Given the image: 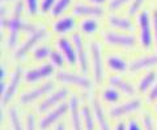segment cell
<instances>
[{
	"instance_id": "1",
	"label": "cell",
	"mask_w": 157,
	"mask_h": 130,
	"mask_svg": "<svg viewBox=\"0 0 157 130\" xmlns=\"http://www.w3.org/2000/svg\"><path fill=\"white\" fill-rule=\"evenodd\" d=\"M22 11H24V3L21 2V0H18V2L16 3V5H14L13 16L9 18V22H8V30H9L8 47H9V48H14V47H16L20 31L34 33V31L38 30V26L33 25V23L24 22V21L21 20Z\"/></svg>"
},
{
	"instance_id": "2",
	"label": "cell",
	"mask_w": 157,
	"mask_h": 130,
	"mask_svg": "<svg viewBox=\"0 0 157 130\" xmlns=\"http://www.w3.org/2000/svg\"><path fill=\"white\" fill-rule=\"evenodd\" d=\"M152 18L149 16V12L147 9H143L139 16H137V23L140 27V43L145 48H149L153 43V35H152V29H151Z\"/></svg>"
},
{
	"instance_id": "3",
	"label": "cell",
	"mask_w": 157,
	"mask_h": 130,
	"mask_svg": "<svg viewBox=\"0 0 157 130\" xmlns=\"http://www.w3.org/2000/svg\"><path fill=\"white\" fill-rule=\"evenodd\" d=\"M104 39L107 44L117 46V47H134L136 43L135 35L131 34H118L115 31H105L104 33Z\"/></svg>"
},
{
	"instance_id": "4",
	"label": "cell",
	"mask_w": 157,
	"mask_h": 130,
	"mask_svg": "<svg viewBox=\"0 0 157 130\" xmlns=\"http://www.w3.org/2000/svg\"><path fill=\"white\" fill-rule=\"evenodd\" d=\"M46 35H47L46 29H38L37 31L32 33V35L29 37L28 39L24 42V44L16 51V54H14V57H16V59H22V57L25 56L28 52L30 51L32 48L37 44L38 42H41Z\"/></svg>"
},
{
	"instance_id": "5",
	"label": "cell",
	"mask_w": 157,
	"mask_h": 130,
	"mask_svg": "<svg viewBox=\"0 0 157 130\" xmlns=\"http://www.w3.org/2000/svg\"><path fill=\"white\" fill-rule=\"evenodd\" d=\"M56 78L63 83H70V85H75L78 87L82 89H90L92 87V82L86 77L82 76H77L75 73H68V72H59L56 74Z\"/></svg>"
},
{
	"instance_id": "6",
	"label": "cell",
	"mask_w": 157,
	"mask_h": 130,
	"mask_svg": "<svg viewBox=\"0 0 157 130\" xmlns=\"http://www.w3.org/2000/svg\"><path fill=\"white\" fill-rule=\"evenodd\" d=\"M92 51V60H93V70H94V78L97 82L102 81L104 76V68H102V54H101V46L98 42H93L90 46Z\"/></svg>"
},
{
	"instance_id": "7",
	"label": "cell",
	"mask_w": 157,
	"mask_h": 130,
	"mask_svg": "<svg viewBox=\"0 0 157 130\" xmlns=\"http://www.w3.org/2000/svg\"><path fill=\"white\" fill-rule=\"evenodd\" d=\"M72 42H73V46H75V50L77 54V61H78V64H80V68L82 70V73H86L88 72V59H86L84 46H82V38L80 35V33H73Z\"/></svg>"
},
{
	"instance_id": "8",
	"label": "cell",
	"mask_w": 157,
	"mask_h": 130,
	"mask_svg": "<svg viewBox=\"0 0 157 130\" xmlns=\"http://www.w3.org/2000/svg\"><path fill=\"white\" fill-rule=\"evenodd\" d=\"M54 89V82H47V83H43L42 86H39L38 89H34L32 91H29V93H25L21 95V98H20V102L21 104H29L34 102L36 99L41 98L42 95L47 94L48 91H51Z\"/></svg>"
},
{
	"instance_id": "9",
	"label": "cell",
	"mask_w": 157,
	"mask_h": 130,
	"mask_svg": "<svg viewBox=\"0 0 157 130\" xmlns=\"http://www.w3.org/2000/svg\"><path fill=\"white\" fill-rule=\"evenodd\" d=\"M72 13L75 16H86V17H100L104 14V9L98 5H88V4L77 3L72 8Z\"/></svg>"
},
{
	"instance_id": "10",
	"label": "cell",
	"mask_w": 157,
	"mask_h": 130,
	"mask_svg": "<svg viewBox=\"0 0 157 130\" xmlns=\"http://www.w3.org/2000/svg\"><path fill=\"white\" fill-rule=\"evenodd\" d=\"M54 73V66L51 64H45L39 68L28 70L25 73V79L26 82H36L42 78H46V77H50Z\"/></svg>"
},
{
	"instance_id": "11",
	"label": "cell",
	"mask_w": 157,
	"mask_h": 130,
	"mask_svg": "<svg viewBox=\"0 0 157 130\" xmlns=\"http://www.w3.org/2000/svg\"><path fill=\"white\" fill-rule=\"evenodd\" d=\"M141 107V102L140 100H131V102H127L123 103L122 105H118V107H114L110 109V116L113 118H117V117H121V116H124L127 113H131L134 111H137Z\"/></svg>"
},
{
	"instance_id": "12",
	"label": "cell",
	"mask_w": 157,
	"mask_h": 130,
	"mask_svg": "<svg viewBox=\"0 0 157 130\" xmlns=\"http://www.w3.org/2000/svg\"><path fill=\"white\" fill-rule=\"evenodd\" d=\"M107 23L109 26L118 29V30H123V31H130L134 30V23L128 17H122L117 16V14H110L107 17Z\"/></svg>"
},
{
	"instance_id": "13",
	"label": "cell",
	"mask_w": 157,
	"mask_h": 130,
	"mask_svg": "<svg viewBox=\"0 0 157 130\" xmlns=\"http://www.w3.org/2000/svg\"><path fill=\"white\" fill-rule=\"evenodd\" d=\"M20 79H21V68H17L14 70V73L11 78V82H9V86L7 87V91L4 93L3 98H2V103H3V107L6 105L9 100L13 98V95L16 94L17 87H18V83H20Z\"/></svg>"
},
{
	"instance_id": "14",
	"label": "cell",
	"mask_w": 157,
	"mask_h": 130,
	"mask_svg": "<svg viewBox=\"0 0 157 130\" xmlns=\"http://www.w3.org/2000/svg\"><path fill=\"white\" fill-rule=\"evenodd\" d=\"M58 46L62 50L67 61L70 62L71 65H75L76 61H77V54H76L75 46L71 44L70 39H67V38H60V39H58Z\"/></svg>"
},
{
	"instance_id": "15",
	"label": "cell",
	"mask_w": 157,
	"mask_h": 130,
	"mask_svg": "<svg viewBox=\"0 0 157 130\" xmlns=\"http://www.w3.org/2000/svg\"><path fill=\"white\" fill-rule=\"evenodd\" d=\"M67 111H68V104H67V103L59 104V107H56L55 109L52 111V112H50V113H48L47 116L41 121V129L45 130V129H47L48 126H51V125L55 122L58 118H60L63 114L67 112Z\"/></svg>"
},
{
	"instance_id": "16",
	"label": "cell",
	"mask_w": 157,
	"mask_h": 130,
	"mask_svg": "<svg viewBox=\"0 0 157 130\" xmlns=\"http://www.w3.org/2000/svg\"><path fill=\"white\" fill-rule=\"evenodd\" d=\"M75 27V18L72 16H64L60 17L54 22L52 25V30L56 33V34H66V33L71 31L72 29Z\"/></svg>"
},
{
	"instance_id": "17",
	"label": "cell",
	"mask_w": 157,
	"mask_h": 130,
	"mask_svg": "<svg viewBox=\"0 0 157 130\" xmlns=\"http://www.w3.org/2000/svg\"><path fill=\"white\" fill-rule=\"evenodd\" d=\"M67 95H68V91L66 89H62V90L56 91V93H54L52 95H50L47 99H45L41 103V105H39V111H41V112H45V111H47L48 108H51L52 105H55V104H58L59 102H60V100H63Z\"/></svg>"
},
{
	"instance_id": "18",
	"label": "cell",
	"mask_w": 157,
	"mask_h": 130,
	"mask_svg": "<svg viewBox=\"0 0 157 130\" xmlns=\"http://www.w3.org/2000/svg\"><path fill=\"white\" fill-rule=\"evenodd\" d=\"M153 65H157V54L151 55V56H145V57H140V59L132 61L130 65V70L139 72L141 69L149 68V66H153Z\"/></svg>"
},
{
	"instance_id": "19",
	"label": "cell",
	"mask_w": 157,
	"mask_h": 130,
	"mask_svg": "<svg viewBox=\"0 0 157 130\" xmlns=\"http://www.w3.org/2000/svg\"><path fill=\"white\" fill-rule=\"evenodd\" d=\"M70 109H71V120L73 125V130H82L81 129V121H80V108H78V99L73 96L70 102Z\"/></svg>"
},
{
	"instance_id": "20",
	"label": "cell",
	"mask_w": 157,
	"mask_h": 130,
	"mask_svg": "<svg viewBox=\"0 0 157 130\" xmlns=\"http://www.w3.org/2000/svg\"><path fill=\"white\" fill-rule=\"evenodd\" d=\"M109 83L113 86V87L121 90L122 93H124L126 95H132L135 93L134 86H132L130 82H127V81L119 78V77H110V78H109Z\"/></svg>"
},
{
	"instance_id": "21",
	"label": "cell",
	"mask_w": 157,
	"mask_h": 130,
	"mask_svg": "<svg viewBox=\"0 0 157 130\" xmlns=\"http://www.w3.org/2000/svg\"><path fill=\"white\" fill-rule=\"evenodd\" d=\"M93 108H94V114H96V118H97V122L100 125V129L101 130H110V125L107 122V120L105 118V113H104V109H102L101 104L94 100L93 102Z\"/></svg>"
},
{
	"instance_id": "22",
	"label": "cell",
	"mask_w": 157,
	"mask_h": 130,
	"mask_svg": "<svg viewBox=\"0 0 157 130\" xmlns=\"http://www.w3.org/2000/svg\"><path fill=\"white\" fill-rule=\"evenodd\" d=\"M98 26H100V23H98V20L96 17H86L80 23V29L84 34H94Z\"/></svg>"
},
{
	"instance_id": "23",
	"label": "cell",
	"mask_w": 157,
	"mask_h": 130,
	"mask_svg": "<svg viewBox=\"0 0 157 130\" xmlns=\"http://www.w3.org/2000/svg\"><path fill=\"white\" fill-rule=\"evenodd\" d=\"M107 66H109L110 69L115 70V72H124L126 68H127V64L123 59H121V57L118 56H109L107 57Z\"/></svg>"
},
{
	"instance_id": "24",
	"label": "cell",
	"mask_w": 157,
	"mask_h": 130,
	"mask_svg": "<svg viewBox=\"0 0 157 130\" xmlns=\"http://www.w3.org/2000/svg\"><path fill=\"white\" fill-rule=\"evenodd\" d=\"M156 78H157V73H156V72H148L147 76L141 78L140 83H139V90L143 91V93H144V91H147L152 85L155 83Z\"/></svg>"
},
{
	"instance_id": "25",
	"label": "cell",
	"mask_w": 157,
	"mask_h": 130,
	"mask_svg": "<svg viewBox=\"0 0 157 130\" xmlns=\"http://www.w3.org/2000/svg\"><path fill=\"white\" fill-rule=\"evenodd\" d=\"M71 2H72V0H56L55 5H54L52 11H51V14H52L54 17L60 16V14H62L63 12H64L68 7H70Z\"/></svg>"
},
{
	"instance_id": "26",
	"label": "cell",
	"mask_w": 157,
	"mask_h": 130,
	"mask_svg": "<svg viewBox=\"0 0 157 130\" xmlns=\"http://www.w3.org/2000/svg\"><path fill=\"white\" fill-rule=\"evenodd\" d=\"M102 96H104V99L106 100V102H109V103H115L119 100L121 98V94H119V91L115 90V89H106L104 91V94H102Z\"/></svg>"
},
{
	"instance_id": "27",
	"label": "cell",
	"mask_w": 157,
	"mask_h": 130,
	"mask_svg": "<svg viewBox=\"0 0 157 130\" xmlns=\"http://www.w3.org/2000/svg\"><path fill=\"white\" fill-rule=\"evenodd\" d=\"M81 113H82V117H84V121H85V129L93 130L94 129V125H93V118L90 116V109L85 105V107H82Z\"/></svg>"
},
{
	"instance_id": "28",
	"label": "cell",
	"mask_w": 157,
	"mask_h": 130,
	"mask_svg": "<svg viewBox=\"0 0 157 130\" xmlns=\"http://www.w3.org/2000/svg\"><path fill=\"white\" fill-rule=\"evenodd\" d=\"M9 117H11V122H12L13 130H24L21 122H20V118H18L16 108H11V109H9Z\"/></svg>"
},
{
	"instance_id": "29",
	"label": "cell",
	"mask_w": 157,
	"mask_h": 130,
	"mask_svg": "<svg viewBox=\"0 0 157 130\" xmlns=\"http://www.w3.org/2000/svg\"><path fill=\"white\" fill-rule=\"evenodd\" d=\"M51 52L52 51L48 47H46V46L39 47V48H37V50L34 51V59H36V60H43V59H46V57L50 56Z\"/></svg>"
},
{
	"instance_id": "30",
	"label": "cell",
	"mask_w": 157,
	"mask_h": 130,
	"mask_svg": "<svg viewBox=\"0 0 157 130\" xmlns=\"http://www.w3.org/2000/svg\"><path fill=\"white\" fill-rule=\"evenodd\" d=\"M25 5L30 16H36L39 11V0H25Z\"/></svg>"
},
{
	"instance_id": "31",
	"label": "cell",
	"mask_w": 157,
	"mask_h": 130,
	"mask_svg": "<svg viewBox=\"0 0 157 130\" xmlns=\"http://www.w3.org/2000/svg\"><path fill=\"white\" fill-rule=\"evenodd\" d=\"M55 3H56V0H42L41 2V12L42 13H48L50 11H52Z\"/></svg>"
},
{
	"instance_id": "32",
	"label": "cell",
	"mask_w": 157,
	"mask_h": 130,
	"mask_svg": "<svg viewBox=\"0 0 157 130\" xmlns=\"http://www.w3.org/2000/svg\"><path fill=\"white\" fill-rule=\"evenodd\" d=\"M131 0H109V4H107V8L110 9V11H117L118 8H121L122 5H124V4L130 3Z\"/></svg>"
},
{
	"instance_id": "33",
	"label": "cell",
	"mask_w": 157,
	"mask_h": 130,
	"mask_svg": "<svg viewBox=\"0 0 157 130\" xmlns=\"http://www.w3.org/2000/svg\"><path fill=\"white\" fill-rule=\"evenodd\" d=\"M50 59H51L52 64L56 65V66H62L63 62H64V59H63V56L59 54V52H56V51H52V52H51Z\"/></svg>"
},
{
	"instance_id": "34",
	"label": "cell",
	"mask_w": 157,
	"mask_h": 130,
	"mask_svg": "<svg viewBox=\"0 0 157 130\" xmlns=\"http://www.w3.org/2000/svg\"><path fill=\"white\" fill-rule=\"evenodd\" d=\"M145 2V0H132V3H131V5L128 8V13L131 14H136L137 11L141 8V5H143V3Z\"/></svg>"
},
{
	"instance_id": "35",
	"label": "cell",
	"mask_w": 157,
	"mask_h": 130,
	"mask_svg": "<svg viewBox=\"0 0 157 130\" xmlns=\"http://www.w3.org/2000/svg\"><path fill=\"white\" fill-rule=\"evenodd\" d=\"M26 130H36V118L32 113L26 117Z\"/></svg>"
},
{
	"instance_id": "36",
	"label": "cell",
	"mask_w": 157,
	"mask_h": 130,
	"mask_svg": "<svg viewBox=\"0 0 157 130\" xmlns=\"http://www.w3.org/2000/svg\"><path fill=\"white\" fill-rule=\"evenodd\" d=\"M144 126H145V130H155V126H153V121H152V117L149 114H145L144 116Z\"/></svg>"
},
{
	"instance_id": "37",
	"label": "cell",
	"mask_w": 157,
	"mask_h": 130,
	"mask_svg": "<svg viewBox=\"0 0 157 130\" xmlns=\"http://www.w3.org/2000/svg\"><path fill=\"white\" fill-rule=\"evenodd\" d=\"M152 21H153L155 38H156V43H157V9H155V12H153V17H152Z\"/></svg>"
},
{
	"instance_id": "38",
	"label": "cell",
	"mask_w": 157,
	"mask_h": 130,
	"mask_svg": "<svg viewBox=\"0 0 157 130\" xmlns=\"http://www.w3.org/2000/svg\"><path fill=\"white\" fill-rule=\"evenodd\" d=\"M127 130H141L140 126L137 125V122L135 121V120H131L130 124H128V128H127Z\"/></svg>"
},
{
	"instance_id": "39",
	"label": "cell",
	"mask_w": 157,
	"mask_h": 130,
	"mask_svg": "<svg viewBox=\"0 0 157 130\" xmlns=\"http://www.w3.org/2000/svg\"><path fill=\"white\" fill-rule=\"evenodd\" d=\"M155 99H157V83H156L155 87L152 89L151 94H149V100H155Z\"/></svg>"
},
{
	"instance_id": "40",
	"label": "cell",
	"mask_w": 157,
	"mask_h": 130,
	"mask_svg": "<svg viewBox=\"0 0 157 130\" xmlns=\"http://www.w3.org/2000/svg\"><path fill=\"white\" fill-rule=\"evenodd\" d=\"M88 2H90L93 4H96V5H100V4H104L106 0H88Z\"/></svg>"
},
{
	"instance_id": "41",
	"label": "cell",
	"mask_w": 157,
	"mask_h": 130,
	"mask_svg": "<svg viewBox=\"0 0 157 130\" xmlns=\"http://www.w3.org/2000/svg\"><path fill=\"white\" fill-rule=\"evenodd\" d=\"M115 130H126V125L123 124V122H119L117 125V128H115Z\"/></svg>"
},
{
	"instance_id": "42",
	"label": "cell",
	"mask_w": 157,
	"mask_h": 130,
	"mask_svg": "<svg viewBox=\"0 0 157 130\" xmlns=\"http://www.w3.org/2000/svg\"><path fill=\"white\" fill-rule=\"evenodd\" d=\"M6 74H7V72H6V66L2 65V81H4V78H6Z\"/></svg>"
},
{
	"instance_id": "43",
	"label": "cell",
	"mask_w": 157,
	"mask_h": 130,
	"mask_svg": "<svg viewBox=\"0 0 157 130\" xmlns=\"http://www.w3.org/2000/svg\"><path fill=\"white\" fill-rule=\"evenodd\" d=\"M55 130H66V129H64V124H59Z\"/></svg>"
},
{
	"instance_id": "44",
	"label": "cell",
	"mask_w": 157,
	"mask_h": 130,
	"mask_svg": "<svg viewBox=\"0 0 157 130\" xmlns=\"http://www.w3.org/2000/svg\"><path fill=\"white\" fill-rule=\"evenodd\" d=\"M6 2H11V0H2V3H3V4L6 3Z\"/></svg>"
}]
</instances>
